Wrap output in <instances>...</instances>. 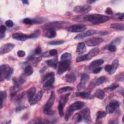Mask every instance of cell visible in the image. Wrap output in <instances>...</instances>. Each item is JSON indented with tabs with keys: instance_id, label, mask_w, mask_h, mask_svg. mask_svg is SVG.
<instances>
[{
	"instance_id": "obj_1",
	"label": "cell",
	"mask_w": 124,
	"mask_h": 124,
	"mask_svg": "<svg viewBox=\"0 0 124 124\" xmlns=\"http://www.w3.org/2000/svg\"><path fill=\"white\" fill-rule=\"evenodd\" d=\"M82 20L88 21L93 24H100L109 20V18L106 16L100 14H90L82 17Z\"/></svg>"
},
{
	"instance_id": "obj_2",
	"label": "cell",
	"mask_w": 124,
	"mask_h": 124,
	"mask_svg": "<svg viewBox=\"0 0 124 124\" xmlns=\"http://www.w3.org/2000/svg\"><path fill=\"white\" fill-rule=\"evenodd\" d=\"M69 22L65 21H54L47 23L42 26V28L46 31L59 30L68 25Z\"/></svg>"
},
{
	"instance_id": "obj_3",
	"label": "cell",
	"mask_w": 124,
	"mask_h": 124,
	"mask_svg": "<svg viewBox=\"0 0 124 124\" xmlns=\"http://www.w3.org/2000/svg\"><path fill=\"white\" fill-rule=\"evenodd\" d=\"M0 81H2L4 79L7 80L10 79L13 73V68H10L8 65L3 64L0 66Z\"/></svg>"
},
{
	"instance_id": "obj_4",
	"label": "cell",
	"mask_w": 124,
	"mask_h": 124,
	"mask_svg": "<svg viewBox=\"0 0 124 124\" xmlns=\"http://www.w3.org/2000/svg\"><path fill=\"white\" fill-rule=\"evenodd\" d=\"M84 103L82 101H77L72 104H71L68 108L65 116V119L66 121H67L69 119V116L72 114V113L76 110H79L82 108L84 106Z\"/></svg>"
},
{
	"instance_id": "obj_5",
	"label": "cell",
	"mask_w": 124,
	"mask_h": 124,
	"mask_svg": "<svg viewBox=\"0 0 124 124\" xmlns=\"http://www.w3.org/2000/svg\"><path fill=\"white\" fill-rule=\"evenodd\" d=\"M55 99V94L54 92H52L49 99H48L47 102L45 105L44 107L43 111L45 114L46 115H51L53 113V111L51 109L53 105Z\"/></svg>"
},
{
	"instance_id": "obj_6",
	"label": "cell",
	"mask_w": 124,
	"mask_h": 124,
	"mask_svg": "<svg viewBox=\"0 0 124 124\" xmlns=\"http://www.w3.org/2000/svg\"><path fill=\"white\" fill-rule=\"evenodd\" d=\"M100 52V50L98 48L95 47L91 49L88 53L85 55L79 56L76 58L77 62H80L84 61H87L90 60L93 57L96 56Z\"/></svg>"
},
{
	"instance_id": "obj_7",
	"label": "cell",
	"mask_w": 124,
	"mask_h": 124,
	"mask_svg": "<svg viewBox=\"0 0 124 124\" xmlns=\"http://www.w3.org/2000/svg\"><path fill=\"white\" fill-rule=\"evenodd\" d=\"M55 75L53 72H50L42 78V82H44L43 87L45 88L51 87L55 81Z\"/></svg>"
},
{
	"instance_id": "obj_8",
	"label": "cell",
	"mask_w": 124,
	"mask_h": 124,
	"mask_svg": "<svg viewBox=\"0 0 124 124\" xmlns=\"http://www.w3.org/2000/svg\"><path fill=\"white\" fill-rule=\"evenodd\" d=\"M70 95V93H67L62 95L60 99L58 106V110L59 114L61 116H62L63 115V108L64 107L65 104L68 100L69 96Z\"/></svg>"
},
{
	"instance_id": "obj_9",
	"label": "cell",
	"mask_w": 124,
	"mask_h": 124,
	"mask_svg": "<svg viewBox=\"0 0 124 124\" xmlns=\"http://www.w3.org/2000/svg\"><path fill=\"white\" fill-rule=\"evenodd\" d=\"M70 64V61H61L59 62L58 66L57 73L59 75H61L65 72L69 67Z\"/></svg>"
},
{
	"instance_id": "obj_10",
	"label": "cell",
	"mask_w": 124,
	"mask_h": 124,
	"mask_svg": "<svg viewBox=\"0 0 124 124\" xmlns=\"http://www.w3.org/2000/svg\"><path fill=\"white\" fill-rule=\"evenodd\" d=\"M120 106L119 103L116 100H113L110 101L109 104L106 107V113L110 114L114 112Z\"/></svg>"
},
{
	"instance_id": "obj_11",
	"label": "cell",
	"mask_w": 124,
	"mask_h": 124,
	"mask_svg": "<svg viewBox=\"0 0 124 124\" xmlns=\"http://www.w3.org/2000/svg\"><path fill=\"white\" fill-rule=\"evenodd\" d=\"M86 29L85 25L83 24H76L69 26L66 28V30L69 32H83Z\"/></svg>"
},
{
	"instance_id": "obj_12",
	"label": "cell",
	"mask_w": 124,
	"mask_h": 124,
	"mask_svg": "<svg viewBox=\"0 0 124 124\" xmlns=\"http://www.w3.org/2000/svg\"><path fill=\"white\" fill-rule=\"evenodd\" d=\"M90 79V76L88 74L83 73L81 76V78L79 83L77 85V89L78 91L81 90V89H83L86 84V83L88 82V80Z\"/></svg>"
},
{
	"instance_id": "obj_13",
	"label": "cell",
	"mask_w": 124,
	"mask_h": 124,
	"mask_svg": "<svg viewBox=\"0 0 124 124\" xmlns=\"http://www.w3.org/2000/svg\"><path fill=\"white\" fill-rule=\"evenodd\" d=\"M91 10V7L89 5H78L74 7L73 10L78 13L86 14L89 12Z\"/></svg>"
},
{
	"instance_id": "obj_14",
	"label": "cell",
	"mask_w": 124,
	"mask_h": 124,
	"mask_svg": "<svg viewBox=\"0 0 124 124\" xmlns=\"http://www.w3.org/2000/svg\"><path fill=\"white\" fill-rule=\"evenodd\" d=\"M96 32V31L95 30H89L85 31H83L82 32H81L80 33L78 34L77 35H76L74 39L75 40H80V39H83L85 37L90 36H92L93 34H94Z\"/></svg>"
},
{
	"instance_id": "obj_15",
	"label": "cell",
	"mask_w": 124,
	"mask_h": 124,
	"mask_svg": "<svg viewBox=\"0 0 124 124\" xmlns=\"http://www.w3.org/2000/svg\"><path fill=\"white\" fill-rule=\"evenodd\" d=\"M103 41V39L99 37H93L87 40L86 44L89 46H94L101 44Z\"/></svg>"
},
{
	"instance_id": "obj_16",
	"label": "cell",
	"mask_w": 124,
	"mask_h": 124,
	"mask_svg": "<svg viewBox=\"0 0 124 124\" xmlns=\"http://www.w3.org/2000/svg\"><path fill=\"white\" fill-rule=\"evenodd\" d=\"M80 114L82 116V120H84L85 122L88 123H91L92 120L90 115V110L88 108H84L80 112Z\"/></svg>"
},
{
	"instance_id": "obj_17",
	"label": "cell",
	"mask_w": 124,
	"mask_h": 124,
	"mask_svg": "<svg viewBox=\"0 0 124 124\" xmlns=\"http://www.w3.org/2000/svg\"><path fill=\"white\" fill-rule=\"evenodd\" d=\"M15 47V45L13 44L8 43L3 45L0 48V54L1 55L7 53L11 51Z\"/></svg>"
},
{
	"instance_id": "obj_18",
	"label": "cell",
	"mask_w": 124,
	"mask_h": 124,
	"mask_svg": "<svg viewBox=\"0 0 124 124\" xmlns=\"http://www.w3.org/2000/svg\"><path fill=\"white\" fill-rule=\"evenodd\" d=\"M106 80H107V78L105 77L104 76L100 77L97 79H96L95 80H94V81L92 82L91 83L90 86L92 87H94L95 86H99L100 84H102L103 83H104L106 81Z\"/></svg>"
},
{
	"instance_id": "obj_19",
	"label": "cell",
	"mask_w": 124,
	"mask_h": 124,
	"mask_svg": "<svg viewBox=\"0 0 124 124\" xmlns=\"http://www.w3.org/2000/svg\"><path fill=\"white\" fill-rule=\"evenodd\" d=\"M12 38L14 39L19 40V41H25L28 38V35L23 34L21 32H16L13 34Z\"/></svg>"
},
{
	"instance_id": "obj_20",
	"label": "cell",
	"mask_w": 124,
	"mask_h": 124,
	"mask_svg": "<svg viewBox=\"0 0 124 124\" xmlns=\"http://www.w3.org/2000/svg\"><path fill=\"white\" fill-rule=\"evenodd\" d=\"M44 92L43 91H40L36 94L34 96L32 100L30 102L31 105H33L37 104L42 98Z\"/></svg>"
},
{
	"instance_id": "obj_21",
	"label": "cell",
	"mask_w": 124,
	"mask_h": 124,
	"mask_svg": "<svg viewBox=\"0 0 124 124\" xmlns=\"http://www.w3.org/2000/svg\"><path fill=\"white\" fill-rule=\"evenodd\" d=\"M36 88L33 87L30 88L27 92V97L28 101L30 103L31 101L32 100L33 97H34L35 93H36Z\"/></svg>"
},
{
	"instance_id": "obj_22",
	"label": "cell",
	"mask_w": 124,
	"mask_h": 124,
	"mask_svg": "<svg viewBox=\"0 0 124 124\" xmlns=\"http://www.w3.org/2000/svg\"><path fill=\"white\" fill-rule=\"evenodd\" d=\"M104 63V60L102 59H97V60H95L93 61L90 66H89V69L91 68H95L97 67H99V66L102 65L103 63Z\"/></svg>"
},
{
	"instance_id": "obj_23",
	"label": "cell",
	"mask_w": 124,
	"mask_h": 124,
	"mask_svg": "<svg viewBox=\"0 0 124 124\" xmlns=\"http://www.w3.org/2000/svg\"><path fill=\"white\" fill-rule=\"evenodd\" d=\"M76 95L77 96H79L84 99H91L92 98V96L91 95V93L88 92L84 91L76 93Z\"/></svg>"
},
{
	"instance_id": "obj_24",
	"label": "cell",
	"mask_w": 124,
	"mask_h": 124,
	"mask_svg": "<svg viewBox=\"0 0 124 124\" xmlns=\"http://www.w3.org/2000/svg\"><path fill=\"white\" fill-rule=\"evenodd\" d=\"M64 78L66 82L73 83L76 80V76L74 74H68L65 76Z\"/></svg>"
},
{
	"instance_id": "obj_25",
	"label": "cell",
	"mask_w": 124,
	"mask_h": 124,
	"mask_svg": "<svg viewBox=\"0 0 124 124\" xmlns=\"http://www.w3.org/2000/svg\"><path fill=\"white\" fill-rule=\"evenodd\" d=\"M86 46L85 44L83 42H81L78 44L77 47V52L78 54H82L85 51Z\"/></svg>"
},
{
	"instance_id": "obj_26",
	"label": "cell",
	"mask_w": 124,
	"mask_h": 124,
	"mask_svg": "<svg viewBox=\"0 0 124 124\" xmlns=\"http://www.w3.org/2000/svg\"><path fill=\"white\" fill-rule=\"evenodd\" d=\"M119 65V61L117 59H115L111 65V70L109 73L110 75L113 74L117 69Z\"/></svg>"
},
{
	"instance_id": "obj_27",
	"label": "cell",
	"mask_w": 124,
	"mask_h": 124,
	"mask_svg": "<svg viewBox=\"0 0 124 124\" xmlns=\"http://www.w3.org/2000/svg\"><path fill=\"white\" fill-rule=\"evenodd\" d=\"M46 62L48 66L53 68H56L57 66L58 61L57 59H53L50 60H48L46 61Z\"/></svg>"
},
{
	"instance_id": "obj_28",
	"label": "cell",
	"mask_w": 124,
	"mask_h": 124,
	"mask_svg": "<svg viewBox=\"0 0 124 124\" xmlns=\"http://www.w3.org/2000/svg\"><path fill=\"white\" fill-rule=\"evenodd\" d=\"M94 96L98 99L102 100L103 99H104L105 96V93L103 90L101 89H98L95 92Z\"/></svg>"
},
{
	"instance_id": "obj_29",
	"label": "cell",
	"mask_w": 124,
	"mask_h": 124,
	"mask_svg": "<svg viewBox=\"0 0 124 124\" xmlns=\"http://www.w3.org/2000/svg\"><path fill=\"white\" fill-rule=\"evenodd\" d=\"M6 98V93L5 91H1L0 93V108H2Z\"/></svg>"
},
{
	"instance_id": "obj_30",
	"label": "cell",
	"mask_w": 124,
	"mask_h": 124,
	"mask_svg": "<svg viewBox=\"0 0 124 124\" xmlns=\"http://www.w3.org/2000/svg\"><path fill=\"white\" fill-rule=\"evenodd\" d=\"M111 28L115 29V30H118L120 31H124V26L123 24L121 23H113L111 24L110 26Z\"/></svg>"
},
{
	"instance_id": "obj_31",
	"label": "cell",
	"mask_w": 124,
	"mask_h": 124,
	"mask_svg": "<svg viewBox=\"0 0 124 124\" xmlns=\"http://www.w3.org/2000/svg\"><path fill=\"white\" fill-rule=\"evenodd\" d=\"M46 36L49 38H54L56 36V31L54 30H49L47 31V32L45 34Z\"/></svg>"
},
{
	"instance_id": "obj_32",
	"label": "cell",
	"mask_w": 124,
	"mask_h": 124,
	"mask_svg": "<svg viewBox=\"0 0 124 124\" xmlns=\"http://www.w3.org/2000/svg\"><path fill=\"white\" fill-rule=\"evenodd\" d=\"M73 90V88L72 87H70V86H66V87H63L60 88L57 91V92L59 93H62L64 92L72 91Z\"/></svg>"
},
{
	"instance_id": "obj_33",
	"label": "cell",
	"mask_w": 124,
	"mask_h": 124,
	"mask_svg": "<svg viewBox=\"0 0 124 124\" xmlns=\"http://www.w3.org/2000/svg\"><path fill=\"white\" fill-rule=\"evenodd\" d=\"M107 115V113L104 111H99L97 112L96 114V121H99L100 119L105 117Z\"/></svg>"
},
{
	"instance_id": "obj_34",
	"label": "cell",
	"mask_w": 124,
	"mask_h": 124,
	"mask_svg": "<svg viewBox=\"0 0 124 124\" xmlns=\"http://www.w3.org/2000/svg\"><path fill=\"white\" fill-rule=\"evenodd\" d=\"M40 34V31L39 30H36L34 31L33 33L31 34L28 35V39H32V38H35L39 36Z\"/></svg>"
},
{
	"instance_id": "obj_35",
	"label": "cell",
	"mask_w": 124,
	"mask_h": 124,
	"mask_svg": "<svg viewBox=\"0 0 124 124\" xmlns=\"http://www.w3.org/2000/svg\"><path fill=\"white\" fill-rule=\"evenodd\" d=\"M71 58V55L70 53L68 52H66L62 54V55L61 57V61H66V60H69L70 61Z\"/></svg>"
},
{
	"instance_id": "obj_36",
	"label": "cell",
	"mask_w": 124,
	"mask_h": 124,
	"mask_svg": "<svg viewBox=\"0 0 124 124\" xmlns=\"http://www.w3.org/2000/svg\"><path fill=\"white\" fill-rule=\"evenodd\" d=\"M33 70L31 66H27L24 69L25 73L28 76L31 75L33 73Z\"/></svg>"
},
{
	"instance_id": "obj_37",
	"label": "cell",
	"mask_w": 124,
	"mask_h": 124,
	"mask_svg": "<svg viewBox=\"0 0 124 124\" xmlns=\"http://www.w3.org/2000/svg\"><path fill=\"white\" fill-rule=\"evenodd\" d=\"M119 86V84H118L117 83H113V84L110 85V86H109L107 88H105L104 89L105 90H107V91H112L115 90V89L117 88Z\"/></svg>"
},
{
	"instance_id": "obj_38",
	"label": "cell",
	"mask_w": 124,
	"mask_h": 124,
	"mask_svg": "<svg viewBox=\"0 0 124 124\" xmlns=\"http://www.w3.org/2000/svg\"><path fill=\"white\" fill-rule=\"evenodd\" d=\"M73 119L75 121H76L77 122H80L82 120V117L80 113H76L74 116H73Z\"/></svg>"
},
{
	"instance_id": "obj_39",
	"label": "cell",
	"mask_w": 124,
	"mask_h": 124,
	"mask_svg": "<svg viewBox=\"0 0 124 124\" xmlns=\"http://www.w3.org/2000/svg\"><path fill=\"white\" fill-rule=\"evenodd\" d=\"M65 41H63V40H61V41H53V42H49L48 43L49 45H53V46H55V45H62V44Z\"/></svg>"
},
{
	"instance_id": "obj_40",
	"label": "cell",
	"mask_w": 124,
	"mask_h": 124,
	"mask_svg": "<svg viewBox=\"0 0 124 124\" xmlns=\"http://www.w3.org/2000/svg\"><path fill=\"white\" fill-rule=\"evenodd\" d=\"M23 22L25 24H27V25H31L33 24V21H32V19H30L29 18H24L23 20Z\"/></svg>"
},
{
	"instance_id": "obj_41",
	"label": "cell",
	"mask_w": 124,
	"mask_h": 124,
	"mask_svg": "<svg viewBox=\"0 0 124 124\" xmlns=\"http://www.w3.org/2000/svg\"><path fill=\"white\" fill-rule=\"evenodd\" d=\"M108 49L110 52H115L116 50V47L115 45H110L108 47Z\"/></svg>"
},
{
	"instance_id": "obj_42",
	"label": "cell",
	"mask_w": 124,
	"mask_h": 124,
	"mask_svg": "<svg viewBox=\"0 0 124 124\" xmlns=\"http://www.w3.org/2000/svg\"><path fill=\"white\" fill-rule=\"evenodd\" d=\"M5 24H6V25L7 27L10 28V27H12L13 26V25H14V23H13V22L12 20H7V21L5 22Z\"/></svg>"
},
{
	"instance_id": "obj_43",
	"label": "cell",
	"mask_w": 124,
	"mask_h": 124,
	"mask_svg": "<svg viewBox=\"0 0 124 124\" xmlns=\"http://www.w3.org/2000/svg\"><path fill=\"white\" fill-rule=\"evenodd\" d=\"M17 55H18V57H23L25 56V55L26 54H25V51L20 50H18V51H17Z\"/></svg>"
},
{
	"instance_id": "obj_44",
	"label": "cell",
	"mask_w": 124,
	"mask_h": 124,
	"mask_svg": "<svg viewBox=\"0 0 124 124\" xmlns=\"http://www.w3.org/2000/svg\"><path fill=\"white\" fill-rule=\"evenodd\" d=\"M49 56H54L57 54V51L56 49H51L48 52Z\"/></svg>"
},
{
	"instance_id": "obj_45",
	"label": "cell",
	"mask_w": 124,
	"mask_h": 124,
	"mask_svg": "<svg viewBox=\"0 0 124 124\" xmlns=\"http://www.w3.org/2000/svg\"><path fill=\"white\" fill-rule=\"evenodd\" d=\"M6 30V27L4 25H1L0 28V34H3L4 33L5 31Z\"/></svg>"
},
{
	"instance_id": "obj_46",
	"label": "cell",
	"mask_w": 124,
	"mask_h": 124,
	"mask_svg": "<svg viewBox=\"0 0 124 124\" xmlns=\"http://www.w3.org/2000/svg\"><path fill=\"white\" fill-rule=\"evenodd\" d=\"M102 70V68L100 67H97L95 68H94L93 71V72L94 73V74H98L99 73H100V72Z\"/></svg>"
},
{
	"instance_id": "obj_47",
	"label": "cell",
	"mask_w": 124,
	"mask_h": 124,
	"mask_svg": "<svg viewBox=\"0 0 124 124\" xmlns=\"http://www.w3.org/2000/svg\"><path fill=\"white\" fill-rule=\"evenodd\" d=\"M120 42H121V39H120L119 38H116L115 40H114L112 42V45H115V46L116 45H118V44H120Z\"/></svg>"
},
{
	"instance_id": "obj_48",
	"label": "cell",
	"mask_w": 124,
	"mask_h": 124,
	"mask_svg": "<svg viewBox=\"0 0 124 124\" xmlns=\"http://www.w3.org/2000/svg\"><path fill=\"white\" fill-rule=\"evenodd\" d=\"M104 68H105V71L109 73L110 70H111V65H110V64H107V65H105Z\"/></svg>"
},
{
	"instance_id": "obj_49",
	"label": "cell",
	"mask_w": 124,
	"mask_h": 124,
	"mask_svg": "<svg viewBox=\"0 0 124 124\" xmlns=\"http://www.w3.org/2000/svg\"><path fill=\"white\" fill-rule=\"evenodd\" d=\"M105 13H106L107 14H108V15H111V14H112L113 12H112V9H111L110 8L108 7V8L106 9V10H105Z\"/></svg>"
},
{
	"instance_id": "obj_50",
	"label": "cell",
	"mask_w": 124,
	"mask_h": 124,
	"mask_svg": "<svg viewBox=\"0 0 124 124\" xmlns=\"http://www.w3.org/2000/svg\"><path fill=\"white\" fill-rule=\"evenodd\" d=\"M117 79L118 80H120L122 81H123L124 80V73H121L117 76Z\"/></svg>"
},
{
	"instance_id": "obj_51",
	"label": "cell",
	"mask_w": 124,
	"mask_h": 124,
	"mask_svg": "<svg viewBox=\"0 0 124 124\" xmlns=\"http://www.w3.org/2000/svg\"><path fill=\"white\" fill-rule=\"evenodd\" d=\"M41 48L40 47H37L35 49V53L36 54H39L41 52Z\"/></svg>"
},
{
	"instance_id": "obj_52",
	"label": "cell",
	"mask_w": 124,
	"mask_h": 124,
	"mask_svg": "<svg viewBox=\"0 0 124 124\" xmlns=\"http://www.w3.org/2000/svg\"><path fill=\"white\" fill-rule=\"evenodd\" d=\"M118 19H119V20H123L124 19V14H123V13H122V14H119V15L118 16Z\"/></svg>"
},
{
	"instance_id": "obj_53",
	"label": "cell",
	"mask_w": 124,
	"mask_h": 124,
	"mask_svg": "<svg viewBox=\"0 0 124 124\" xmlns=\"http://www.w3.org/2000/svg\"><path fill=\"white\" fill-rule=\"evenodd\" d=\"M95 2V0H89L88 1H87V2L88 3V4H92L93 2Z\"/></svg>"
},
{
	"instance_id": "obj_54",
	"label": "cell",
	"mask_w": 124,
	"mask_h": 124,
	"mask_svg": "<svg viewBox=\"0 0 124 124\" xmlns=\"http://www.w3.org/2000/svg\"><path fill=\"white\" fill-rule=\"evenodd\" d=\"M22 2H23V3L25 4H29V1L28 0H22Z\"/></svg>"
},
{
	"instance_id": "obj_55",
	"label": "cell",
	"mask_w": 124,
	"mask_h": 124,
	"mask_svg": "<svg viewBox=\"0 0 124 124\" xmlns=\"http://www.w3.org/2000/svg\"><path fill=\"white\" fill-rule=\"evenodd\" d=\"M4 36H5V34H4V33H3V34H0V39H2V38H4Z\"/></svg>"
}]
</instances>
